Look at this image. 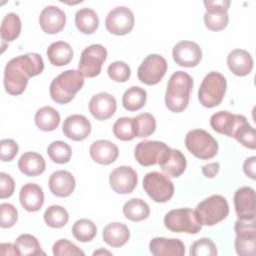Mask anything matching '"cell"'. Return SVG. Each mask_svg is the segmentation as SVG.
<instances>
[{"mask_svg": "<svg viewBox=\"0 0 256 256\" xmlns=\"http://www.w3.org/2000/svg\"><path fill=\"white\" fill-rule=\"evenodd\" d=\"M44 62L38 53H27L12 58L4 69V87L10 95H20L26 89L29 78L39 75Z\"/></svg>", "mask_w": 256, "mask_h": 256, "instance_id": "6da1fadb", "label": "cell"}, {"mask_svg": "<svg viewBox=\"0 0 256 256\" xmlns=\"http://www.w3.org/2000/svg\"><path fill=\"white\" fill-rule=\"evenodd\" d=\"M193 88L192 77L184 71L174 72L168 81L165 104L171 112L180 113L186 109Z\"/></svg>", "mask_w": 256, "mask_h": 256, "instance_id": "7a4b0ae2", "label": "cell"}, {"mask_svg": "<svg viewBox=\"0 0 256 256\" xmlns=\"http://www.w3.org/2000/svg\"><path fill=\"white\" fill-rule=\"evenodd\" d=\"M84 85V75L75 69L60 73L50 84V96L58 104L69 103Z\"/></svg>", "mask_w": 256, "mask_h": 256, "instance_id": "3957f363", "label": "cell"}, {"mask_svg": "<svg viewBox=\"0 0 256 256\" xmlns=\"http://www.w3.org/2000/svg\"><path fill=\"white\" fill-rule=\"evenodd\" d=\"M226 89V78L219 72L211 71L203 78L200 84L198 99L204 107H216L222 102Z\"/></svg>", "mask_w": 256, "mask_h": 256, "instance_id": "277c9868", "label": "cell"}, {"mask_svg": "<svg viewBox=\"0 0 256 256\" xmlns=\"http://www.w3.org/2000/svg\"><path fill=\"white\" fill-rule=\"evenodd\" d=\"M164 225L168 230L176 233L197 234L202 228L197 212L190 208H179L167 212Z\"/></svg>", "mask_w": 256, "mask_h": 256, "instance_id": "5b68a950", "label": "cell"}, {"mask_svg": "<svg viewBox=\"0 0 256 256\" xmlns=\"http://www.w3.org/2000/svg\"><path fill=\"white\" fill-rule=\"evenodd\" d=\"M185 146L192 155L202 160L211 159L218 152L216 139L204 129L190 130L185 136Z\"/></svg>", "mask_w": 256, "mask_h": 256, "instance_id": "8992f818", "label": "cell"}, {"mask_svg": "<svg viewBox=\"0 0 256 256\" xmlns=\"http://www.w3.org/2000/svg\"><path fill=\"white\" fill-rule=\"evenodd\" d=\"M195 211L202 225L214 226L228 216L229 205L223 196L216 194L201 201Z\"/></svg>", "mask_w": 256, "mask_h": 256, "instance_id": "52a82bcc", "label": "cell"}, {"mask_svg": "<svg viewBox=\"0 0 256 256\" xmlns=\"http://www.w3.org/2000/svg\"><path fill=\"white\" fill-rule=\"evenodd\" d=\"M143 188L148 196L157 203L169 201L174 194L173 182L167 175L157 171L149 172L144 176Z\"/></svg>", "mask_w": 256, "mask_h": 256, "instance_id": "ba28073f", "label": "cell"}, {"mask_svg": "<svg viewBox=\"0 0 256 256\" xmlns=\"http://www.w3.org/2000/svg\"><path fill=\"white\" fill-rule=\"evenodd\" d=\"M234 230L236 233L234 242L236 253L240 256H254L256 248L255 219H238L235 222Z\"/></svg>", "mask_w": 256, "mask_h": 256, "instance_id": "9c48e42d", "label": "cell"}, {"mask_svg": "<svg viewBox=\"0 0 256 256\" xmlns=\"http://www.w3.org/2000/svg\"><path fill=\"white\" fill-rule=\"evenodd\" d=\"M107 58V50L101 44H92L86 47L80 56L79 71L86 77L93 78L100 74L102 65Z\"/></svg>", "mask_w": 256, "mask_h": 256, "instance_id": "30bf717a", "label": "cell"}, {"mask_svg": "<svg viewBox=\"0 0 256 256\" xmlns=\"http://www.w3.org/2000/svg\"><path fill=\"white\" fill-rule=\"evenodd\" d=\"M167 72V62L159 54L148 55L140 64L137 70L138 79L146 85L159 83Z\"/></svg>", "mask_w": 256, "mask_h": 256, "instance_id": "8fae6325", "label": "cell"}, {"mask_svg": "<svg viewBox=\"0 0 256 256\" xmlns=\"http://www.w3.org/2000/svg\"><path fill=\"white\" fill-rule=\"evenodd\" d=\"M206 12L204 14L205 26L212 31H220L228 25V9L231 4L230 0H215L204 2Z\"/></svg>", "mask_w": 256, "mask_h": 256, "instance_id": "7c38bea8", "label": "cell"}, {"mask_svg": "<svg viewBox=\"0 0 256 256\" xmlns=\"http://www.w3.org/2000/svg\"><path fill=\"white\" fill-rule=\"evenodd\" d=\"M133 12L126 6H117L110 10L105 19L106 29L114 35H126L134 27Z\"/></svg>", "mask_w": 256, "mask_h": 256, "instance_id": "4fadbf2b", "label": "cell"}, {"mask_svg": "<svg viewBox=\"0 0 256 256\" xmlns=\"http://www.w3.org/2000/svg\"><path fill=\"white\" fill-rule=\"evenodd\" d=\"M109 183L114 192L128 194L135 189L138 183V176L132 167L119 166L110 173Z\"/></svg>", "mask_w": 256, "mask_h": 256, "instance_id": "5bb4252c", "label": "cell"}, {"mask_svg": "<svg viewBox=\"0 0 256 256\" xmlns=\"http://www.w3.org/2000/svg\"><path fill=\"white\" fill-rule=\"evenodd\" d=\"M172 56L176 64L190 68L199 64L202 58V50L197 43L183 40L173 47Z\"/></svg>", "mask_w": 256, "mask_h": 256, "instance_id": "9a60e30c", "label": "cell"}, {"mask_svg": "<svg viewBox=\"0 0 256 256\" xmlns=\"http://www.w3.org/2000/svg\"><path fill=\"white\" fill-rule=\"evenodd\" d=\"M168 145L161 141L144 140L139 142L134 151L136 161L142 166H151L158 164V161Z\"/></svg>", "mask_w": 256, "mask_h": 256, "instance_id": "2e32d148", "label": "cell"}, {"mask_svg": "<svg viewBox=\"0 0 256 256\" xmlns=\"http://www.w3.org/2000/svg\"><path fill=\"white\" fill-rule=\"evenodd\" d=\"M245 121L247 119L243 115L233 114L229 111H219L211 116L210 125L214 131L233 137L238 127Z\"/></svg>", "mask_w": 256, "mask_h": 256, "instance_id": "e0dca14e", "label": "cell"}, {"mask_svg": "<svg viewBox=\"0 0 256 256\" xmlns=\"http://www.w3.org/2000/svg\"><path fill=\"white\" fill-rule=\"evenodd\" d=\"M234 206L238 219H255V190L250 186H243L234 194Z\"/></svg>", "mask_w": 256, "mask_h": 256, "instance_id": "ac0fdd59", "label": "cell"}, {"mask_svg": "<svg viewBox=\"0 0 256 256\" xmlns=\"http://www.w3.org/2000/svg\"><path fill=\"white\" fill-rule=\"evenodd\" d=\"M39 24L45 33L56 34L64 28L66 24V14L57 6H46L40 12Z\"/></svg>", "mask_w": 256, "mask_h": 256, "instance_id": "d6986e66", "label": "cell"}, {"mask_svg": "<svg viewBox=\"0 0 256 256\" xmlns=\"http://www.w3.org/2000/svg\"><path fill=\"white\" fill-rule=\"evenodd\" d=\"M89 112L97 120H106L112 117L116 111L117 103L114 96L106 92H100L92 96L88 104Z\"/></svg>", "mask_w": 256, "mask_h": 256, "instance_id": "ffe728a7", "label": "cell"}, {"mask_svg": "<svg viewBox=\"0 0 256 256\" xmlns=\"http://www.w3.org/2000/svg\"><path fill=\"white\" fill-rule=\"evenodd\" d=\"M158 164L163 172L168 176L177 178L181 176L186 169V158L183 153L178 149L168 148L161 155Z\"/></svg>", "mask_w": 256, "mask_h": 256, "instance_id": "44dd1931", "label": "cell"}, {"mask_svg": "<svg viewBox=\"0 0 256 256\" xmlns=\"http://www.w3.org/2000/svg\"><path fill=\"white\" fill-rule=\"evenodd\" d=\"M62 131L67 138L73 141H82L91 133V123L84 115L73 114L64 120Z\"/></svg>", "mask_w": 256, "mask_h": 256, "instance_id": "7402d4cb", "label": "cell"}, {"mask_svg": "<svg viewBox=\"0 0 256 256\" xmlns=\"http://www.w3.org/2000/svg\"><path fill=\"white\" fill-rule=\"evenodd\" d=\"M49 189L57 197H68L75 189V178L66 170H57L49 177Z\"/></svg>", "mask_w": 256, "mask_h": 256, "instance_id": "603a6c76", "label": "cell"}, {"mask_svg": "<svg viewBox=\"0 0 256 256\" xmlns=\"http://www.w3.org/2000/svg\"><path fill=\"white\" fill-rule=\"evenodd\" d=\"M149 249L155 256H182L185 253L184 243L177 238L155 237L150 241Z\"/></svg>", "mask_w": 256, "mask_h": 256, "instance_id": "cb8c5ba5", "label": "cell"}, {"mask_svg": "<svg viewBox=\"0 0 256 256\" xmlns=\"http://www.w3.org/2000/svg\"><path fill=\"white\" fill-rule=\"evenodd\" d=\"M89 153L95 162L109 165L118 158L119 149L116 144L109 140H96L91 144Z\"/></svg>", "mask_w": 256, "mask_h": 256, "instance_id": "d4e9b609", "label": "cell"}, {"mask_svg": "<svg viewBox=\"0 0 256 256\" xmlns=\"http://www.w3.org/2000/svg\"><path fill=\"white\" fill-rule=\"evenodd\" d=\"M19 200L26 211L36 212L44 203L43 189L35 183L24 184L19 192Z\"/></svg>", "mask_w": 256, "mask_h": 256, "instance_id": "484cf974", "label": "cell"}, {"mask_svg": "<svg viewBox=\"0 0 256 256\" xmlns=\"http://www.w3.org/2000/svg\"><path fill=\"white\" fill-rule=\"evenodd\" d=\"M227 65L230 71L237 76L248 75L253 68V58L244 49H234L227 56Z\"/></svg>", "mask_w": 256, "mask_h": 256, "instance_id": "4316f807", "label": "cell"}, {"mask_svg": "<svg viewBox=\"0 0 256 256\" xmlns=\"http://www.w3.org/2000/svg\"><path fill=\"white\" fill-rule=\"evenodd\" d=\"M19 170L29 177L42 174L46 168V162L42 155L36 152H25L18 160Z\"/></svg>", "mask_w": 256, "mask_h": 256, "instance_id": "83f0119b", "label": "cell"}, {"mask_svg": "<svg viewBox=\"0 0 256 256\" xmlns=\"http://www.w3.org/2000/svg\"><path fill=\"white\" fill-rule=\"evenodd\" d=\"M103 240L111 247H121L125 245L130 238L128 227L120 222H112L106 225L103 230Z\"/></svg>", "mask_w": 256, "mask_h": 256, "instance_id": "f1b7e54d", "label": "cell"}, {"mask_svg": "<svg viewBox=\"0 0 256 256\" xmlns=\"http://www.w3.org/2000/svg\"><path fill=\"white\" fill-rule=\"evenodd\" d=\"M46 54L50 63L58 67L69 64L73 58L72 47L65 41L51 43L47 48Z\"/></svg>", "mask_w": 256, "mask_h": 256, "instance_id": "f546056e", "label": "cell"}, {"mask_svg": "<svg viewBox=\"0 0 256 256\" xmlns=\"http://www.w3.org/2000/svg\"><path fill=\"white\" fill-rule=\"evenodd\" d=\"M36 126L45 132L55 130L60 124V114L51 106H44L35 113Z\"/></svg>", "mask_w": 256, "mask_h": 256, "instance_id": "4dcf8cb0", "label": "cell"}, {"mask_svg": "<svg viewBox=\"0 0 256 256\" xmlns=\"http://www.w3.org/2000/svg\"><path fill=\"white\" fill-rule=\"evenodd\" d=\"M75 25L83 34H92L99 26L98 15L91 8H81L75 14Z\"/></svg>", "mask_w": 256, "mask_h": 256, "instance_id": "1f68e13d", "label": "cell"}, {"mask_svg": "<svg viewBox=\"0 0 256 256\" xmlns=\"http://www.w3.org/2000/svg\"><path fill=\"white\" fill-rule=\"evenodd\" d=\"M123 214L131 221L140 222L148 218L150 208L143 199L132 198L123 205Z\"/></svg>", "mask_w": 256, "mask_h": 256, "instance_id": "d6a6232c", "label": "cell"}, {"mask_svg": "<svg viewBox=\"0 0 256 256\" xmlns=\"http://www.w3.org/2000/svg\"><path fill=\"white\" fill-rule=\"evenodd\" d=\"M21 32V20L20 17L14 13V12H9L7 13L1 23V28H0V34L2 40L6 42H11L14 41L18 36L20 35Z\"/></svg>", "mask_w": 256, "mask_h": 256, "instance_id": "836d02e7", "label": "cell"}, {"mask_svg": "<svg viewBox=\"0 0 256 256\" xmlns=\"http://www.w3.org/2000/svg\"><path fill=\"white\" fill-rule=\"evenodd\" d=\"M147 99V92L138 86H131L122 96L123 107L128 111H137L141 109Z\"/></svg>", "mask_w": 256, "mask_h": 256, "instance_id": "e575fe53", "label": "cell"}, {"mask_svg": "<svg viewBox=\"0 0 256 256\" xmlns=\"http://www.w3.org/2000/svg\"><path fill=\"white\" fill-rule=\"evenodd\" d=\"M135 137L145 138L154 133L156 129V120L150 113H141L132 118Z\"/></svg>", "mask_w": 256, "mask_h": 256, "instance_id": "d590c367", "label": "cell"}, {"mask_svg": "<svg viewBox=\"0 0 256 256\" xmlns=\"http://www.w3.org/2000/svg\"><path fill=\"white\" fill-rule=\"evenodd\" d=\"M15 245L18 249L19 255L35 256L45 255V252L41 250V246L37 238L31 234H22L15 240Z\"/></svg>", "mask_w": 256, "mask_h": 256, "instance_id": "8d00e7d4", "label": "cell"}, {"mask_svg": "<svg viewBox=\"0 0 256 256\" xmlns=\"http://www.w3.org/2000/svg\"><path fill=\"white\" fill-rule=\"evenodd\" d=\"M96 225L89 219L83 218L77 220L72 227L74 238L80 242H89L96 236Z\"/></svg>", "mask_w": 256, "mask_h": 256, "instance_id": "74e56055", "label": "cell"}, {"mask_svg": "<svg viewBox=\"0 0 256 256\" xmlns=\"http://www.w3.org/2000/svg\"><path fill=\"white\" fill-rule=\"evenodd\" d=\"M68 220L67 210L60 205L49 206L44 212V221L49 227L61 228L67 224Z\"/></svg>", "mask_w": 256, "mask_h": 256, "instance_id": "f35d334b", "label": "cell"}, {"mask_svg": "<svg viewBox=\"0 0 256 256\" xmlns=\"http://www.w3.org/2000/svg\"><path fill=\"white\" fill-rule=\"evenodd\" d=\"M47 154L53 162L57 164H64L69 162L72 155V149L67 143L57 140L49 144Z\"/></svg>", "mask_w": 256, "mask_h": 256, "instance_id": "ab89813d", "label": "cell"}, {"mask_svg": "<svg viewBox=\"0 0 256 256\" xmlns=\"http://www.w3.org/2000/svg\"><path fill=\"white\" fill-rule=\"evenodd\" d=\"M114 136L122 141H130L135 138L133 122L130 117L118 118L113 124Z\"/></svg>", "mask_w": 256, "mask_h": 256, "instance_id": "60d3db41", "label": "cell"}, {"mask_svg": "<svg viewBox=\"0 0 256 256\" xmlns=\"http://www.w3.org/2000/svg\"><path fill=\"white\" fill-rule=\"evenodd\" d=\"M233 138H235L240 144L249 149L256 148V134L255 129L248 123L243 122L236 130Z\"/></svg>", "mask_w": 256, "mask_h": 256, "instance_id": "b9f144b4", "label": "cell"}, {"mask_svg": "<svg viewBox=\"0 0 256 256\" xmlns=\"http://www.w3.org/2000/svg\"><path fill=\"white\" fill-rule=\"evenodd\" d=\"M191 256H215L217 248L215 243L210 238H200L195 241L190 247Z\"/></svg>", "mask_w": 256, "mask_h": 256, "instance_id": "7bdbcfd3", "label": "cell"}, {"mask_svg": "<svg viewBox=\"0 0 256 256\" xmlns=\"http://www.w3.org/2000/svg\"><path fill=\"white\" fill-rule=\"evenodd\" d=\"M109 77L116 82H126L131 75L130 67L123 61H115L107 68Z\"/></svg>", "mask_w": 256, "mask_h": 256, "instance_id": "ee69618b", "label": "cell"}, {"mask_svg": "<svg viewBox=\"0 0 256 256\" xmlns=\"http://www.w3.org/2000/svg\"><path fill=\"white\" fill-rule=\"evenodd\" d=\"M52 251L55 256H66V255L84 256V252L79 247H77L74 243L70 242L67 239L57 240L53 245Z\"/></svg>", "mask_w": 256, "mask_h": 256, "instance_id": "f6af8a7d", "label": "cell"}, {"mask_svg": "<svg viewBox=\"0 0 256 256\" xmlns=\"http://www.w3.org/2000/svg\"><path fill=\"white\" fill-rule=\"evenodd\" d=\"M0 226L2 228L12 227L18 219V211L14 205L10 203L0 204Z\"/></svg>", "mask_w": 256, "mask_h": 256, "instance_id": "bcb514c9", "label": "cell"}, {"mask_svg": "<svg viewBox=\"0 0 256 256\" xmlns=\"http://www.w3.org/2000/svg\"><path fill=\"white\" fill-rule=\"evenodd\" d=\"M18 151L19 146L13 139H2L0 141V158L3 162L13 160Z\"/></svg>", "mask_w": 256, "mask_h": 256, "instance_id": "7dc6e473", "label": "cell"}, {"mask_svg": "<svg viewBox=\"0 0 256 256\" xmlns=\"http://www.w3.org/2000/svg\"><path fill=\"white\" fill-rule=\"evenodd\" d=\"M15 189L14 179L7 173H0V198H8L10 197Z\"/></svg>", "mask_w": 256, "mask_h": 256, "instance_id": "c3c4849f", "label": "cell"}, {"mask_svg": "<svg viewBox=\"0 0 256 256\" xmlns=\"http://www.w3.org/2000/svg\"><path fill=\"white\" fill-rule=\"evenodd\" d=\"M255 168H256V157L251 156L244 161L243 170L244 173L251 179L255 180Z\"/></svg>", "mask_w": 256, "mask_h": 256, "instance_id": "681fc988", "label": "cell"}, {"mask_svg": "<svg viewBox=\"0 0 256 256\" xmlns=\"http://www.w3.org/2000/svg\"><path fill=\"white\" fill-rule=\"evenodd\" d=\"M220 168L219 162H212L206 165L202 166V173L205 175L207 178H213L216 176Z\"/></svg>", "mask_w": 256, "mask_h": 256, "instance_id": "f907efd6", "label": "cell"}, {"mask_svg": "<svg viewBox=\"0 0 256 256\" xmlns=\"http://www.w3.org/2000/svg\"><path fill=\"white\" fill-rule=\"evenodd\" d=\"M1 254L2 255H19L18 249L15 244L2 243L1 244Z\"/></svg>", "mask_w": 256, "mask_h": 256, "instance_id": "816d5d0a", "label": "cell"}, {"mask_svg": "<svg viewBox=\"0 0 256 256\" xmlns=\"http://www.w3.org/2000/svg\"><path fill=\"white\" fill-rule=\"evenodd\" d=\"M105 254V253H107V254H111L109 251H106V250H102V249H100V250H98V251H95L94 253H93V255H98V254Z\"/></svg>", "mask_w": 256, "mask_h": 256, "instance_id": "f5cc1de1", "label": "cell"}]
</instances>
